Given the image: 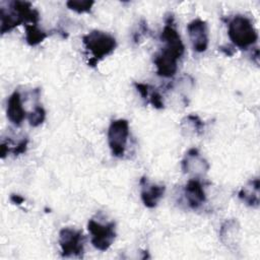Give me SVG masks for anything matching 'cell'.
I'll list each match as a JSON object with an SVG mask.
<instances>
[{"mask_svg": "<svg viewBox=\"0 0 260 260\" xmlns=\"http://www.w3.org/2000/svg\"><path fill=\"white\" fill-rule=\"evenodd\" d=\"M1 34L4 35L21 23L30 22L37 24L40 20V13L34 9L31 3L14 0L9 2L8 8H0Z\"/></svg>", "mask_w": 260, "mask_h": 260, "instance_id": "1", "label": "cell"}, {"mask_svg": "<svg viewBox=\"0 0 260 260\" xmlns=\"http://www.w3.org/2000/svg\"><path fill=\"white\" fill-rule=\"evenodd\" d=\"M82 43L85 49L91 54L88 64L92 67H94L99 61L112 54L117 47L116 39L112 35L98 29L84 35L82 37Z\"/></svg>", "mask_w": 260, "mask_h": 260, "instance_id": "2", "label": "cell"}, {"mask_svg": "<svg viewBox=\"0 0 260 260\" xmlns=\"http://www.w3.org/2000/svg\"><path fill=\"white\" fill-rule=\"evenodd\" d=\"M228 35L234 46L248 49L258 40V34L252 21L245 15L237 14L228 22Z\"/></svg>", "mask_w": 260, "mask_h": 260, "instance_id": "3", "label": "cell"}, {"mask_svg": "<svg viewBox=\"0 0 260 260\" xmlns=\"http://www.w3.org/2000/svg\"><path fill=\"white\" fill-rule=\"evenodd\" d=\"M129 137V122L126 119L113 120L108 129V143L115 157H123Z\"/></svg>", "mask_w": 260, "mask_h": 260, "instance_id": "4", "label": "cell"}, {"mask_svg": "<svg viewBox=\"0 0 260 260\" xmlns=\"http://www.w3.org/2000/svg\"><path fill=\"white\" fill-rule=\"evenodd\" d=\"M88 232L91 235V244L99 251H107L116 238V223L109 221L102 223L91 218L87 222Z\"/></svg>", "mask_w": 260, "mask_h": 260, "instance_id": "5", "label": "cell"}, {"mask_svg": "<svg viewBox=\"0 0 260 260\" xmlns=\"http://www.w3.org/2000/svg\"><path fill=\"white\" fill-rule=\"evenodd\" d=\"M85 238L80 230L64 228L59 233V245L63 257H81Z\"/></svg>", "mask_w": 260, "mask_h": 260, "instance_id": "6", "label": "cell"}, {"mask_svg": "<svg viewBox=\"0 0 260 260\" xmlns=\"http://www.w3.org/2000/svg\"><path fill=\"white\" fill-rule=\"evenodd\" d=\"M160 41L165 43V47L161 49V51L174 56L178 60L183 56L185 46L181 40L178 30L174 25L172 15L168 17L166 25L160 32Z\"/></svg>", "mask_w": 260, "mask_h": 260, "instance_id": "7", "label": "cell"}, {"mask_svg": "<svg viewBox=\"0 0 260 260\" xmlns=\"http://www.w3.org/2000/svg\"><path fill=\"white\" fill-rule=\"evenodd\" d=\"M181 169L183 173L192 175L198 178L205 175L209 170L208 161L201 155L199 150L195 147L190 148L184 155L181 161Z\"/></svg>", "mask_w": 260, "mask_h": 260, "instance_id": "8", "label": "cell"}, {"mask_svg": "<svg viewBox=\"0 0 260 260\" xmlns=\"http://www.w3.org/2000/svg\"><path fill=\"white\" fill-rule=\"evenodd\" d=\"M187 31L193 47L197 53H203L208 48V26L202 19H194L187 24Z\"/></svg>", "mask_w": 260, "mask_h": 260, "instance_id": "9", "label": "cell"}, {"mask_svg": "<svg viewBox=\"0 0 260 260\" xmlns=\"http://www.w3.org/2000/svg\"><path fill=\"white\" fill-rule=\"evenodd\" d=\"M139 184L141 186L140 197L143 204L147 208L155 207L159 200L162 198L166 191V187L164 185L153 184L145 177H142L140 179Z\"/></svg>", "mask_w": 260, "mask_h": 260, "instance_id": "10", "label": "cell"}, {"mask_svg": "<svg viewBox=\"0 0 260 260\" xmlns=\"http://www.w3.org/2000/svg\"><path fill=\"white\" fill-rule=\"evenodd\" d=\"M184 194L190 208L197 209L206 201V194L198 178L190 179L185 188Z\"/></svg>", "mask_w": 260, "mask_h": 260, "instance_id": "11", "label": "cell"}, {"mask_svg": "<svg viewBox=\"0 0 260 260\" xmlns=\"http://www.w3.org/2000/svg\"><path fill=\"white\" fill-rule=\"evenodd\" d=\"M153 63L156 67V74L165 78L173 77L178 70V59L161 50L153 56Z\"/></svg>", "mask_w": 260, "mask_h": 260, "instance_id": "12", "label": "cell"}, {"mask_svg": "<svg viewBox=\"0 0 260 260\" xmlns=\"http://www.w3.org/2000/svg\"><path fill=\"white\" fill-rule=\"evenodd\" d=\"M240 225L236 218L226 219L220 226L219 239L221 243L231 250H236L239 244Z\"/></svg>", "mask_w": 260, "mask_h": 260, "instance_id": "13", "label": "cell"}, {"mask_svg": "<svg viewBox=\"0 0 260 260\" xmlns=\"http://www.w3.org/2000/svg\"><path fill=\"white\" fill-rule=\"evenodd\" d=\"M6 115L8 120L15 126H20L25 117H27L26 112L22 107L21 95L19 91H13L8 98Z\"/></svg>", "mask_w": 260, "mask_h": 260, "instance_id": "14", "label": "cell"}, {"mask_svg": "<svg viewBox=\"0 0 260 260\" xmlns=\"http://www.w3.org/2000/svg\"><path fill=\"white\" fill-rule=\"evenodd\" d=\"M259 179L254 178L250 180L242 189L239 191V198L248 206L258 207L259 206Z\"/></svg>", "mask_w": 260, "mask_h": 260, "instance_id": "15", "label": "cell"}, {"mask_svg": "<svg viewBox=\"0 0 260 260\" xmlns=\"http://www.w3.org/2000/svg\"><path fill=\"white\" fill-rule=\"evenodd\" d=\"M181 127L183 130H187V134L200 135L203 132L204 123L197 115L191 114L182 120Z\"/></svg>", "mask_w": 260, "mask_h": 260, "instance_id": "16", "label": "cell"}, {"mask_svg": "<svg viewBox=\"0 0 260 260\" xmlns=\"http://www.w3.org/2000/svg\"><path fill=\"white\" fill-rule=\"evenodd\" d=\"M49 35L40 29L37 24H25V41L26 43L35 47L41 44Z\"/></svg>", "mask_w": 260, "mask_h": 260, "instance_id": "17", "label": "cell"}, {"mask_svg": "<svg viewBox=\"0 0 260 260\" xmlns=\"http://www.w3.org/2000/svg\"><path fill=\"white\" fill-rule=\"evenodd\" d=\"M45 119H46V111L40 105H37L34 108V110L30 113H28V115H27L28 123L32 127L40 126L41 124H43Z\"/></svg>", "mask_w": 260, "mask_h": 260, "instance_id": "18", "label": "cell"}, {"mask_svg": "<svg viewBox=\"0 0 260 260\" xmlns=\"http://www.w3.org/2000/svg\"><path fill=\"white\" fill-rule=\"evenodd\" d=\"M93 4H94V2L89 1V0H69L66 3L67 7L70 10H73L77 13L90 12Z\"/></svg>", "mask_w": 260, "mask_h": 260, "instance_id": "19", "label": "cell"}, {"mask_svg": "<svg viewBox=\"0 0 260 260\" xmlns=\"http://www.w3.org/2000/svg\"><path fill=\"white\" fill-rule=\"evenodd\" d=\"M148 101L149 103L152 105V107L154 109H157V110H160V109H164L165 108V104H164V100H162V96L161 94L157 91V90H153L149 93L148 95Z\"/></svg>", "mask_w": 260, "mask_h": 260, "instance_id": "20", "label": "cell"}, {"mask_svg": "<svg viewBox=\"0 0 260 260\" xmlns=\"http://www.w3.org/2000/svg\"><path fill=\"white\" fill-rule=\"evenodd\" d=\"M27 145H28V139L27 138H23L22 140H20L17 145L15 147H13L11 149V152L14 154V155H19V154H22L26 151L27 149Z\"/></svg>", "mask_w": 260, "mask_h": 260, "instance_id": "21", "label": "cell"}, {"mask_svg": "<svg viewBox=\"0 0 260 260\" xmlns=\"http://www.w3.org/2000/svg\"><path fill=\"white\" fill-rule=\"evenodd\" d=\"M134 86L137 89V91L140 93L141 98L146 101L149 95V85L145 84V83H141V82H135Z\"/></svg>", "mask_w": 260, "mask_h": 260, "instance_id": "22", "label": "cell"}, {"mask_svg": "<svg viewBox=\"0 0 260 260\" xmlns=\"http://www.w3.org/2000/svg\"><path fill=\"white\" fill-rule=\"evenodd\" d=\"M10 201L14 204H17V205H20L21 203H23L24 201V198L18 194H12L10 196Z\"/></svg>", "mask_w": 260, "mask_h": 260, "instance_id": "23", "label": "cell"}, {"mask_svg": "<svg viewBox=\"0 0 260 260\" xmlns=\"http://www.w3.org/2000/svg\"><path fill=\"white\" fill-rule=\"evenodd\" d=\"M218 49H219L222 53H224L225 55H228V56H233L234 53H235V50H234L231 46H228V45L221 46V47H219Z\"/></svg>", "mask_w": 260, "mask_h": 260, "instance_id": "24", "label": "cell"}]
</instances>
